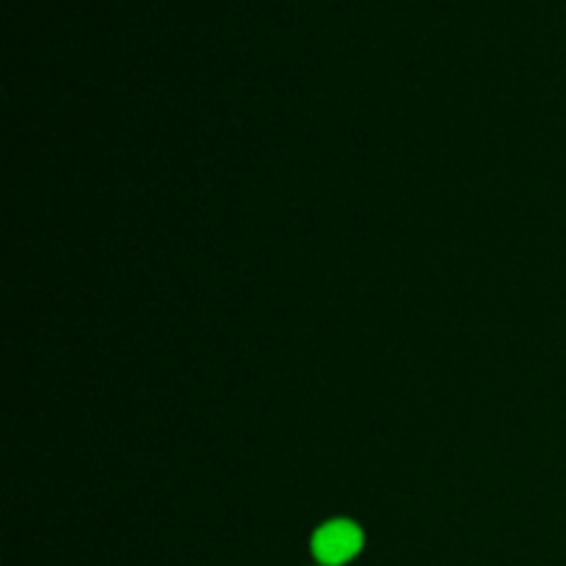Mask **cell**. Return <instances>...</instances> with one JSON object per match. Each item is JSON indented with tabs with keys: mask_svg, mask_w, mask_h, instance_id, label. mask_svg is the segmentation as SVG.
Segmentation results:
<instances>
[{
	"mask_svg": "<svg viewBox=\"0 0 566 566\" xmlns=\"http://www.w3.org/2000/svg\"><path fill=\"white\" fill-rule=\"evenodd\" d=\"M363 551V531L348 520H332L313 536V553L324 566H343Z\"/></svg>",
	"mask_w": 566,
	"mask_h": 566,
	"instance_id": "obj_1",
	"label": "cell"
}]
</instances>
